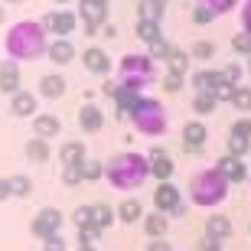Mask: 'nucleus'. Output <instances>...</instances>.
I'll return each mask as SVG.
<instances>
[{
  "label": "nucleus",
  "mask_w": 251,
  "mask_h": 251,
  "mask_svg": "<svg viewBox=\"0 0 251 251\" xmlns=\"http://www.w3.org/2000/svg\"><path fill=\"white\" fill-rule=\"evenodd\" d=\"M121 75H124V85L127 88H134V92H140L144 85H150L153 82V59L150 56H124L121 59Z\"/></svg>",
  "instance_id": "39448f33"
},
{
  "label": "nucleus",
  "mask_w": 251,
  "mask_h": 251,
  "mask_svg": "<svg viewBox=\"0 0 251 251\" xmlns=\"http://www.w3.org/2000/svg\"><path fill=\"white\" fill-rule=\"evenodd\" d=\"M46 26L52 29V33H59V36H65V33H72L75 17H72V13H49V17H46Z\"/></svg>",
  "instance_id": "f3484780"
},
{
  "label": "nucleus",
  "mask_w": 251,
  "mask_h": 251,
  "mask_svg": "<svg viewBox=\"0 0 251 251\" xmlns=\"http://www.w3.org/2000/svg\"><path fill=\"white\" fill-rule=\"evenodd\" d=\"M33 127H36V137H52V134H59V121L52 118V114H39L36 121H33Z\"/></svg>",
  "instance_id": "5701e85b"
},
{
  "label": "nucleus",
  "mask_w": 251,
  "mask_h": 251,
  "mask_svg": "<svg viewBox=\"0 0 251 251\" xmlns=\"http://www.w3.org/2000/svg\"><path fill=\"white\" fill-rule=\"evenodd\" d=\"M140 20H153V23H160V17H163V10H167V0H140Z\"/></svg>",
  "instance_id": "6ab92c4d"
},
{
  "label": "nucleus",
  "mask_w": 251,
  "mask_h": 251,
  "mask_svg": "<svg viewBox=\"0 0 251 251\" xmlns=\"http://www.w3.org/2000/svg\"><path fill=\"white\" fill-rule=\"evenodd\" d=\"M238 17H242V33H248V36H251V0H245V3H242V13H238Z\"/></svg>",
  "instance_id": "37998d69"
},
{
  "label": "nucleus",
  "mask_w": 251,
  "mask_h": 251,
  "mask_svg": "<svg viewBox=\"0 0 251 251\" xmlns=\"http://www.w3.org/2000/svg\"><path fill=\"white\" fill-rule=\"evenodd\" d=\"M13 3H17V0H13Z\"/></svg>",
  "instance_id": "864d4df0"
},
{
  "label": "nucleus",
  "mask_w": 251,
  "mask_h": 251,
  "mask_svg": "<svg viewBox=\"0 0 251 251\" xmlns=\"http://www.w3.org/2000/svg\"><path fill=\"white\" fill-rule=\"evenodd\" d=\"M82 251H95V248H92V245H82Z\"/></svg>",
  "instance_id": "3c124183"
},
{
  "label": "nucleus",
  "mask_w": 251,
  "mask_h": 251,
  "mask_svg": "<svg viewBox=\"0 0 251 251\" xmlns=\"http://www.w3.org/2000/svg\"><path fill=\"white\" fill-rule=\"evenodd\" d=\"M59 225H62V215L56 209H43L33 222V235H39L43 242H52V238H59Z\"/></svg>",
  "instance_id": "423d86ee"
},
{
  "label": "nucleus",
  "mask_w": 251,
  "mask_h": 251,
  "mask_svg": "<svg viewBox=\"0 0 251 251\" xmlns=\"http://www.w3.org/2000/svg\"><path fill=\"white\" fill-rule=\"evenodd\" d=\"M147 251H170V245L163 242V238H153V242H150V248Z\"/></svg>",
  "instance_id": "49530a36"
},
{
  "label": "nucleus",
  "mask_w": 251,
  "mask_h": 251,
  "mask_svg": "<svg viewBox=\"0 0 251 251\" xmlns=\"http://www.w3.org/2000/svg\"><path fill=\"white\" fill-rule=\"evenodd\" d=\"M215 98H219V101H232V95H235V85L232 82H228V78H225V75H222V78H219V85H215Z\"/></svg>",
  "instance_id": "c9c22d12"
},
{
  "label": "nucleus",
  "mask_w": 251,
  "mask_h": 251,
  "mask_svg": "<svg viewBox=\"0 0 251 251\" xmlns=\"http://www.w3.org/2000/svg\"><path fill=\"white\" fill-rule=\"evenodd\" d=\"M101 173H104V167H101V163H95V160L82 163V176H85V179H98Z\"/></svg>",
  "instance_id": "a19ab883"
},
{
  "label": "nucleus",
  "mask_w": 251,
  "mask_h": 251,
  "mask_svg": "<svg viewBox=\"0 0 251 251\" xmlns=\"http://www.w3.org/2000/svg\"><path fill=\"white\" fill-rule=\"evenodd\" d=\"M82 13H85V29L95 33L98 20L108 13V0H82Z\"/></svg>",
  "instance_id": "f8f14e48"
},
{
  "label": "nucleus",
  "mask_w": 251,
  "mask_h": 251,
  "mask_svg": "<svg viewBox=\"0 0 251 251\" xmlns=\"http://www.w3.org/2000/svg\"><path fill=\"white\" fill-rule=\"evenodd\" d=\"M0 88H3L7 95H17L20 92V69L13 62L0 65Z\"/></svg>",
  "instance_id": "4468645a"
},
{
  "label": "nucleus",
  "mask_w": 251,
  "mask_h": 251,
  "mask_svg": "<svg viewBox=\"0 0 251 251\" xmlns=\"http://www.w3.org/2000/svg\"><path fill=\"white\" fill-rule=\"evenodd\" d=\"M189 56H193V59H202V62H205V59H212V56H215V43H209V39H199Z\"/></svg>",
  "instance_id": "473e14b6"
},
{
  "label": "nucleus",
  "mask_w": 251,
  "mask_h": 251,
  "mask_svg": "<svg viewBox=\"0 0 251 251\" xmlns=\"http://www.w3.org/2000/svg\"><path fill=\"white\" fill-rule=\"evenodd\" d=\"M232 104H235L242 114H251V85H238V88H235Z\"/></svg>",
  "instance_id": "cd10ccee"
},
{
  "label": "nucleus",
  "mask_w": 251,
  "mask_h": 251,
  "mask_svg": "<svg viewBox=\"0 0 251 251\" xmlns=\"http://www.w3.org/2000/svg\"><path fill=\"white\" fill-rule=\"evenodd\" d=\"M65 183H69V186H72V183H78V179H82V167H65Z\"/></svg>",
  "instance_id": "a18cd8bd"
},
{
  "label": "nucleus",
  "mask_w": 251,
  "mask_h": 251,
  "mask_svg": "<svg viewBox=\"0 0 251 251\" xmlns=\"http://www.w3.org/2000/svg\"><path fill=\"white\" fill-rule=\"evenodd\" d=\"M215 104H219V98H215L212 92H196V98H193V111H196V114H212V111H215Z\"/></svg>",
  "instance_id": "b1692460"
},
{
  "label": "nucleus",
  "mask_w": 251,
  "mask_h": 251,
  "mask_svg": "<svg viewBox=\"0 0 251 251\" xmlns=\"http://www.w3.org/2000/svg\"><path fill=\"white\" fill-rule=\"evenodd\" d=\"M144 228H147L150 238H163L167 228H170V222H167V215H163V212H150L147 219H144Z\"/></svg>",
  "instance_id": "dca6fc26"
},
{
  "label": "nucleus",
  "mask_w": 251,
  "mask_h": 251,
  "mask_svg": "<svg viewBox=\"0 0 251 251\" xmlns=\"http://www.w3.org/2000/svg\"><path fill=\"white\" fill-rule=\"evenodd\" d=\"M228 134H235V137H248L251 140V118H238V121L232 124V130Z\"/></svg>",
  "instance_id": "ea45409f"
},
{
  "label": "nucleus",
  "mask_w": 251,
  "mask_h": 251,
  "mask_svg": "<svg viewBox=\"0 0 251 251\" xmlns=\"http://www.w3.org/2000/svg\"><path fill=\"white\" fill-rule=\"evenodd\" d=\"M46 251H62V242H59V238H52V242H46Z\"/></svg>",
  "instance_id": "09e8293b"
},
{
  "label": "nucleus",
  "mask_w": 251,
  "mask_h": 251,
  "mask_svg": "<svg viewBox=\"0 0 251 251\" xmlns=\"http://www.w3.org/2000/svg\"><path fill=\"white\" fill-rule=\"evenodd\" d=\"M186 62H189V56L183 52V49H173L167 56V72H176V75H186Z\"/></svg>",
  "instance_id": "c85d7f7f"
},
{
  "label": "nucleus",
  "mask_w": 251,
  "mask_h": 251,
  "mask_svg": "<svg viewBox=\"0 0 251 251\" xmlns=\"http://www.w3.org/2000/svg\"><path fill=\"white\" fill-rule=\"evenodd\" d=\"M228 179L219 173L215 167H205V170H196L193 179H189V199L202 209H212V205H222L225 196H228Z\"/></svg>",
  "instance_id": "f257e3e1"
},
{
  "label": "nucleus",
  "mask_w": 251,
  "mask_h": 251,
  "mask_svg": "<svg viewBox=\"0 0 251 251\" xmlns=\"http://www.w3.org/2000/svg\"><path fill=\"white\" fill-rule=\"evenodd\" d=\"M183 85H186V75H176V72L163 75V88H167V92H179Z\"/></svg>",
  "instance_id": "e433bc0d"
},
{
  "label": "nucleus",
  "mask_w": 251,
  "mask_h": 251,
  "mask_svg": "<svg viewBox=\"0 0 251 251\" xmlns=\"http://www.w3.org/2000/svg\"><path fill=\"white\" fill-rule=\"evenodd\" d=\"M232 49L238 52V56L248 59L251 56V36H248V33H235V36H232Z\"/></svg>",
  "instance_id": "72a5a7b5"
},
{
  "label": "nucleus",
  "mask_w": 251,
  "mask_h": 251,
  "mask_svg": "<svg viewBox=\"0 0 251 251\" xmlns=\"http://www.w3.org/2000/svg\"><path fill=\"white\" fill-rule=\"evenodd\" d=\"M147 163H150V176H157L160 183H167V179L173 176V160L167 157V150H163V147H153V150H150Z\"/></svg>",
  "instance_id": "1a4fd4ad"
},
{
  "label": "nucleus",
  "mask_w": 251,
  "mask_h": 251,
  "mask_svg": "<svg viewBox=\"0 0 251 251\" xmlns=\"http://www.w3.org/2000/svg\"><path fill=\"white\" fill-rule=\"evenodd\" d=\"M196 251H222V242H215V238H199V245H196Z\"/></svg>",
  "instance_id": "c03bdc74"
},
{
  "label": "nucleus",
  "mask_w": 251,
  "mask_h": 251,
  "mask_svg": "<svg viewBox=\"0 0 251 251\" xmlns=\"http://www.w3.org/2000/svg\"><path fill=\"white\" fill-rule=\"evenodd\" d=\"M101 121H104V114L98 111L95 104H85L82 114H78V124H82L85 130H98V127H101Z\"/></svg>",
  "instance_id": "412c9836"
},
{
  "label": "nucleus",
  "mask_w": 251,
  "mask_h": 251,
  "mask_svg": "<svg viewBox=\"0 0 251 251\" xmlns=\"http://www.w3.org/2000/svg\"><path fill=\"white\" fill-rule=\"evenodd\" d=\"M111 219H114V212H111L104 202L92 205V225L98 228V232H101V228H108V225H111Z\"/></svg>",
  "instance_id": "a878e982"
},
{
  "label": "nucleus",
  "mask_w": 251,
  "mask_h": 251,
  "mask_svg": "<svg viewBox=\"0 0 251 251\" xmlns=\"http://www.w3.org/2000/svg\"><path fill=\"white\" fill-rule=\"evenodd\" d=\"M10 52L17 59H36L43 52V29L39 26H29V23H20V26L10 29Z\"/></svg>",
  "instance_id": "20e7f679"
},
{
  "label": "nucleus",
  "mask_w": 251,
  "mask_h": 251,
  "mask_svg": "<svg viewBox=\"0 0 251 251\" xmlns=\"http://www.w3.org/2000/svg\"><path fill=\"white\" fill-rule=\"evenodd\" d=\"M137 36L150 46V43L163 39V33H160V23H153V20H140V23H137Z\"/></svg>",
  "instance_id": "393cba45"
},
{
  "label": "nucleus",
  "mask_w": 251,
  "mask_h": 251,
  "mask_svg": "<svg viewBox=\"0 0 251 251\" xmlns=\"http://www.w3.org/2000/svg\"><path fill=\"white\" fill-rule=\"evenodd\" d=\"M245 72H248V75H251V56H248V62H245Z\"/></svg>",
  "instance_id": "8fccbe9b"
},
{
  "label": "nucleus",
  "mask_w": 251,
  "mask_h": 251,
  "mask_svg": "<svg viewBox=\"0 0 251 251\" xmlns=\"http://www.w3.org/2000/svg\"><path fill=\"white\" fill-rule=\"evenodd\" d=\"M134 124H137L140 134H147V137H160V134H167V108L157 101V98H140L134 104V111H130Z\"/></svg>",
  "instance_id": "7ed1b4c3"
},
{
  "label": "nucleus",
  "mask_w": 251,
  "mask_h": 251,
  "mask_svg": "<svg viewBox=\"0 0 251 251\" xmlns=\"http://www.w3.org/2000/svg\"><path fill=\"white\" fill-rule=\"evenodd\" d=\"M179 202H183V199H179V189L173 186L170 179H167V183H160L157 193H153V205H157V212H163V215H173Z\"/></svg>",
  "instance_id": "0eeeda50"
},
{
  "label": "nucleus",
  "mask_w": 251,
  "mask_h": 251,
  "mask_svg": "<svg viewBox=\"0 0 251 251\" xmlns=\"http://www.w3.org/2000/svg\"><path fill=\"white\" fill-rule=\"evenodd\" d=\"M219 78H222V72H212V69H199V72H193V88H196V92H215Z\"/></svg>",
  "instance_id": "2eb2a0df"
},
{
  "label": "nucleus",
  "mask_w": 251,
  "mask_h": 251,
  "mask_svg": "<svg viewBox=\"0 0 251 251\" xmlns=\"http://www.w3.org/2000/svg\"><path fill=\"white\" fill-rule=\"evenodd\" d=\"M10 193H13V189H10V179H0V199H7Z\"/></svg>",
  "instance_id": "de8ad7c7"
},
{
  "label": "nucleus",
  "mask_w": 251,
  "mask_h": 251,
  "mask_svg": "<svg viewBox=\"0 0 251 251\" xmlns=\"http://www.w3.org/2000/svg\"><path fill=\"white\" fill-rule=\"evenodd\" d=\"M26 157H29V160H36V163H43V160H49V147H46V140H43V137L29 140V147H26Z\"/></svg>",
  "instance_id": "7c9ffc66"
},
{
  "label": "nucleus",
  "mask_w": 251,
  "mask_h": 251,
  "mask_svg": "<svg viewBox=\"0 0 251 251\" xmlns=\"http://www.w3.org/2000/svg\"><path fill=\"white\" fill-rule=\"evenodd\" d=\"M147 176H150V163L140 153H121L108 163V179L118 189H137Z\"/></svg>",
  "instance_id": "f03ea898"
},
{
  "label": "nucleus",
  "mask_w": 251,
  "mask_h": 251,
  "mask_svg": "<svg viewBox=\"0 0 251 251\" xmlns=\"http://www.w3.org/2000/svg\"><path fill=\"white\" fill-rule=\"evenodd\" d=\"M82 62L92 69V72H98V75H104L108 69H111V59H108V52L104 49H98V46H88L82 52Z\"/></svg>",
  "instance_id": "ddd939ff"
},
{
  "label": "nucleus",
  "mask_w": 251,
  "mask_h": 251,
  "mask_svg": "<svg viewBox=\"0 0 251 251\" xmlns=\"http://www.w3.org/2000/svg\"><path fill=\"white\" fill-rule=\"evenodd\" d=\"M0 17H3V7H0Z\"/></svg>",
  "instance_id": "603ef678"
},
{
  "label": "nucleus",
  "mask_w": 251,
  "mask_h": 251,
  "mask_svg": "<svg viewBox=\"0 0 251 251\" xmlns=\"http://www.w3.org/2000/svg\"><path fill=\"white\" fill-rule=\"evenodd\" d=\"M215 20V13L209 7H202V3H196V10H193V23H199V26H205V23H212Z\"/></svg>",
  "instance_id": "58836bf2"
},
{
  "label": "nucleus",
  "mask_w": 251,
  "mask_h": 251,
  "mask_svg": "<svg viewBox=\"0 0 251 251\" xmlns=\"http://www.w3.org/2000/svg\"><path fill=\"white\" fill-rule=\"evenodd\" d=\"M39 92L46 95V98H59V95L65 92V82L59 78V75H46V78L39 82Z\"/></svg>",
  "instance_id": "bb28decb"
},
{
  "label": "nucleus",
  "mask_w": 251,
  "mask_h": 251,
  "mask_svg": "<svg viewBox=\"0 0 251 251\" xmlns=\"http://www.w3.org/2000/svg\"><path fill=\"white\" fill-rule=\"evenodd\" d=\"M248 150H251L248 137H235V134H228V153H232V157H245Z\"/></svg>",
  "instance_id": "2f4dec72"
},
{
  "label": "nucleus",
  "mask_w": 251,
  "mask_h": 251,
  "mask_svg": "<svg viewBox=\"0 0 251 251\" xmlns=\"http://www.w3.org/2000/svg\"><path fill=\"white\" fill-rule=\"evenodd\" d=\"M225 78H228V82L235 85V88H238V85H242V75H245V65H238V62H232V65H225Z\"/></svg>",
  "instance_id": "4c0bfd02"
},
{
  "label": "nucleus",
  "mask_w": 251,
  "mask_h": 251,
  "mask_svg": "<svg viewBox=\"0 0 251 251\" xmlns=\"http://www.w3.org/2000/svg\"><path fill=\"white\" fill-rule=\"evenodd\" d=\"M49 56H52V62L65 65V62H72V59H75V46L69 43V39H59V43L49 46Z\"/></svg>",
  "instance_id": "a211bd4d"
},
{
  "label": "nucleus",
  "mask_w": 251,
  "mask_h": 251,
  "mask_svg": "<svg viewBox=\"0 0 251 251\" xmlns=\"http://www.w3.org/2000/svg\"><path fill=\"white\" fill-rule=\"evenodd\" d=\"M33 111H36V98H33L29 92H17V95H13V114L29 118Z\"/></svg>",
  "instance_id": "aec40b11"
},
{
  "label": "nucleus",
  "mask_w": 251,
  "mask_h": 251,
  "mask_svg": "<svg viewBox=\"0 0 251 251\" xmlns=\"http://www.w3.org/2000/svg\"><path fill=\"white\" fill-rule=\"evenodd\" d=\"M10 189H13V196H26L29 193V179L26 176H13L10 179Z\"/></svg>",
  "instance_id": "79ce46f5"
},
{
  "label": "nucleus",
  "mask_w": 251,
  "mask_h": 251,
  "mask_svg": "<svg viewBox=\"0 0 251 251\" xmlns=\"http://www.w3.org/2000/svg\"><path fill=\"white\" fill-rule=\"evenodd\" d=\"M215 170H219L228 183H245V179H248V167H245V160L242 157H232V153H225V157L215 163Z\"/></svg>",
  "instance_id": "6e6552de"
},
{
  "label": "nucleus",
  "mask_w": 251,
  "mask_h": 251,
  "mask_svg": "<svg viewBox=\"0 0 251 251\" xmlns=\"http://www.w3.org/2000/svg\"><path fill=\"white\" fill-rule=\"evenodd\" d=\"M59 157H62L65 167H82V163H85V147H82V144H65Z\"/></svg>",
  "instance_id": "4be33fe9"
},
{
  "label": "nucleus",
  "mask_w": 251,
  "mask_h": 251,
  "mask_svg": "<svg viewBox=\"0 0 251 251\" xmlns=\"http://www.w3.org/2000/svg\"><path fill=\"white\" fill-rule=\"evenodd\" d=\"M140 215H144V212H140V202H137V199H124V202H121V222L134 225Z\"/></svg>",
  "instance_id": "c756f323"
},
{
  "label": "nucleus",
  "mask_w": 251,
  "mask_h": 251,
  "mask_svg": "<svg viewBox=\"0 0 251 251\" xmlns=\"http://www.w3.org/2000/svg\"><path fill=\"white\" fill-rule=\"evenodd\" d=\"M199 3H202V7H209L215 17H219V13H228V10H235V3H238V0H199Z\"/></svg>",
  "instance_id": "f704fd0d"
},
{
  "label": "nucleus",
  "mask_w": 251,
  "mask_h": 251,
  "mask_svg": "<svg viewBox=\"0 0 251 251\" xmlns=\"http://www.w3.org/2000/svg\"><path fill=\"white\" fill-rule=\"evenodd\" d=\"M205 140H209V130H205L202 121H189L186 127H183V147H186L189 153H199V150L205 147Z\"/></svg>",
  "instance_id": "9d476101"
},
{
  "label": "nucleus",
  "mask_w": 251,
  "mask_h": 251,
  "mask_svg": "<svg viewBox=\"0 0 251 251\" xmlns=\"http://www.w3.org/2000/svg\"><path fill=\"white\" fill-rule=\"evenodd\" d=\"M205 235L215 238V242L232 238V219H228V215H209V219H205Z\"/></svg>",
  "instance_id": "9b49d317"
}]
</instances>
